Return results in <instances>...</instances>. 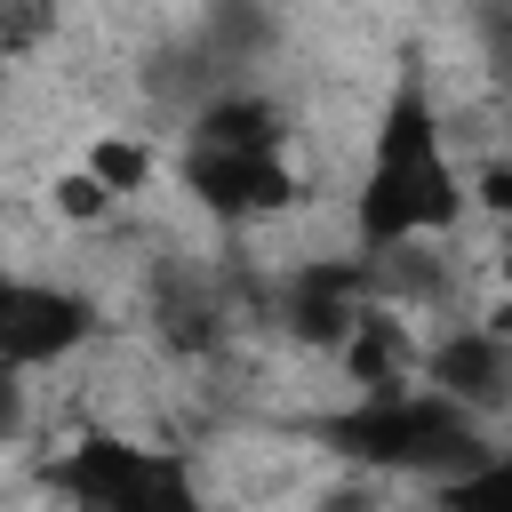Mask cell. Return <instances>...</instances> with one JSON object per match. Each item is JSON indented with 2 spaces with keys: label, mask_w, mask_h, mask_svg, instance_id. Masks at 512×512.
<instances>
[{
  "label": "cell",
  "mask_w": 512,
  "mask_h": 512,
  "mask_svg": "<svg viewBox=\"0 0 512 512\" xmlns=\"http://www.w3.org/2000/svg\"><path fill=\"white\" fill-rule=\"evenodd\" d=\"M472 176L448 152L440 104L424 88V72L408 64L384 88L368 160H360V192H352V240L360 248H432L472 216Z\"/></svg>",
  "instance_id": "obj_1"
},
{
  "label": "cell",
  "mask_w": 512,
  "mask_h": 512,
  "mask_svg": "<svg viewBox=\"0 0 512 512\" xmlns=\"http://www.w3.org/2000/svg\"><path fill=\"white\" fill-rule=\"evenodd\" d=\"M176 176L192 192V208H208L216 224H272L304 200V168L288 152V112L272 96H216L192 112Z\"/></svg>",
  "instance_id": "obj_2"
},
{
  "label": "cell",
  "mask_w": 512,
  "mask_h": 512,
  "mask_svg": "<svg viewBox=\"0 0 512 512\" xmlns=\"http://www.w3.org/2000/svg\"><path fill=\"white\" fill-rule=\"evenodd\" d=\"M320 448L392 480H448L472 456H488V416L440 392L432 376H416V384H376L352 408L320 416Z\"/></svg>",
  "instance_id": "obj_3"
},
{
  "label": "cell",
  "mask_w": 512,
  "mask_h": 512,
  "mask_svg": "<svg viewBox=\"0 0 512 512\" xmlns=\"http://www.w3.org/2000/svg\"><path fill=\"white\" fill-rule=\"evenodd\" d=\"M48 488L80 512H192L200 504L192 464L176 448H152V440H128V432H80L48 464Z\"/></svg>",
  "instance_id": "obj_4"
},
{
  "label": "cell",
  "mask_w": 512,
  "mask_h": 512,
  "mask_svg": "<svg viewBox=\"0 0 512 512\" xmlns=\"http://www.w3.org/2000/svg\"><path fill=\"white\" fill-rule=\"evenodd\" d=\"M96 336H104V312H96L88 288L32 280V272H8V280H0V368H8V376L64 368V360L88 352Z\"/></svg>",
  "instance_id": "obj_5"
},
{
  "label": "cell",
  "mask_w": 512,
  "mask_h": 512,
  "mask_svg": "<svg viewBox=\"0 0 512 512\" xmlns=\"http://www.w3.org/2000/svg\"><path fill=\"white\" fill-rule=\"evenodd\" d=\"M384 296H392V288H384L376 248H360V256L288 272V288H280V320H288V336H304V344H320V352H344V336H352Z\"/></svg>",
  "instance_id": "obj_6"
},
{
  "label": "cell",
  "mask_w": 512,
  "mask_h": 512,
  "mask_svg": "<svg viewBox=\"0 0 512 512\" xmlns=\"http://www.w3.org/2000/svg\"><path fill=\"white\" fill-rule=\"evenodd\" d=\"M424 376H432L440 392H456L464 408H480V416H504V408H512V344H504L488 320L448 328V336L424 352Z\"/></svg>",
  "instance_id": "obj_7"
},
{
  "label": "cell",
  "mask_w": 512,
  "mask_h": 512,
  "mask_svg": "<svg viewBox=\"0 0 512 512\" xmlns=\"http://www.w3.org/2000/svg\"><path fill=\"white\" fill-rule=\"evenodd\" d=\"M104 184H112V200H136V192H152V168H160V152L144 144V136H128V128H104V136H88V152H80Z\"/></svg>",
  "instance_id": "obj_8"
},
{
  "label": "cell",
  "mask_w": 512,
  "mask_h": 512,
  "mask_svg": "<svg viewBox=\"0 0 512 512\" xmlns=\"http://www.w3.org/2000/svg\"><path fill=\"white\" fill-rule=\"evenodd\" d=\"M432 496H440V504H472V512H512V456L488 448V456H472L464 472L432 480Z\"/></svg>",
  "instance_id": "obj_9"
},
{
  "label": "cell",
  "mask_w": 512,
  "mask_h": 512,
  "mask_svg": "<svg viewBox=\"0 0 512 512\" xmlns=\"http://www.w3.org/2000/svg\"><path fill=\"white\" fill-rule=\"evenodd\" d=\"M48 208H56V216H72V224H96V216H104V208H120V200H112V184H104L88 160H72V168H56V184H48Z\"/></svg>",
  "instance_id": "obj_10"
},
{
  "label": "cell",
  "mask_w": 512,
  "mask_h": 512,
  "mask_svg": "<svg viewBox=\"0 0 512 512\" xmlns=\"http://www.w3.org/2000/svg\"><path fill=\"white\" fill-rule=\"evenodd\" d=\"M472 200H480V208L504 224V240H512V152H496V160L472 176Z\"/></svg>",
  "instance_id": "obj_11"
},
{
  "label": "cell",
  "mask_w": 512,
  "mask_h": 512,
  "mask_svg": "<svg viewBox=\"0 0 512 512\" xmlns=\"http://www.w3.org/2000/svg\"><path fill=\"white\" fill-rule=\"evenodd\" d=\"M480 320H488V328H496V336H504V344H512V280H504V288H496V304H488V312H480Z\"/></svg>",
  "instance_id": "obj_12"
}]
</instances>
